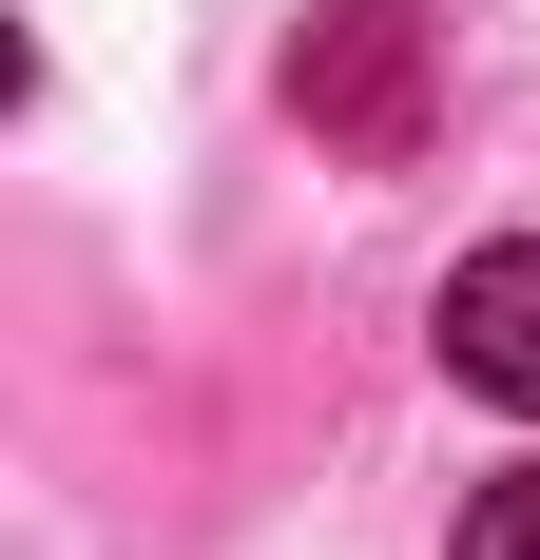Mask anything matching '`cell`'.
<instances>
[{
  "mask_svg": "<svg viewBox=\"0 0 540 560\" xmlns=\"http://www.w3.org/2000/svg\"><path fill=\"white\" fill-rule=\"evenodd\" d=\"M463 560H540V464H521V483H483V503H463Z\"/></svg>",
  "mask_w": 540,
  "mask_h": 560,
  "instance_id": "3",
  "label": "cell"
},
{
  "mask_svg": "<svg viewBox=\"0 0 540 560\" xmlns=\"http://www.w3.org/2000/svg\"><path fill=\"white\" fill-rule=\"evenodd\" d=\"M444 368H463L483 406H521V425H540V232H502V252L444 271Z\"/></svg>",
  "mask_w": 540,
  "mask_h": 560,
  "instance_id": "2",
  "label": "cell"
},
{
  "mask_svg": "<svg viewBox=\"0 0 540 560\" xmlns=\"http://www.w3.org/2000/svg\"><path fill=\"white\" fill-rule=\"evenodd\" d=\"M290 116H309L328 155H406L425 136V20L406 0H328L309 39H290Z\"/></svg>",
  "mask_w": 540,
  "mask_h": 560,
  "instance_id": "1",
  "label": "cell"
}]
</instances>
